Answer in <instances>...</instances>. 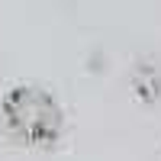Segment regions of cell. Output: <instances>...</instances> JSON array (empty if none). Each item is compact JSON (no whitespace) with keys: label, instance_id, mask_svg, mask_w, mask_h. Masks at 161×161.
<instances>
[{"label":"cell","instance_id":"cell-1","mask_svg":"<svg viewBox=\"0 0 161 161\" xmlns=\"http://www.w3.org/2000/svg\"><path fill=\"white\" fill-rule=\"evenodd\" d=\"M7 126L26 142H52L61 129L58 103L39 87H16L3 100Z\"/></svg>","mask_w":161,"mask_h":161}]
</instances>
